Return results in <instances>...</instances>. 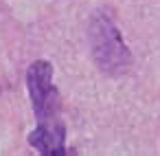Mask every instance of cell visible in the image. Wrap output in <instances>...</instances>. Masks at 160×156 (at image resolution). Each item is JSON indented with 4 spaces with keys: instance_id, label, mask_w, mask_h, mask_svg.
Here are the masks:
<instances>
[{
    "instance_id": "7a4b0ae2",
    "label": "cell",
    "mask_w": 160,
    "mask_h": 156,
    "mask_svg": "<svg viewBox=\"0 0 160 156\" xmlns=\"http://www.w3.org/2000/svg\"><path fill=\"white\" fill-rule=\"evenodd\" d=\"M88 35H90V51H92V57L99 70H103L105 75L118 77L132 68L134 57L118 27L105 11H97L92 16Z\"/></svg>"
},
{
    "instance_id": "6da1fadb",
    "label": "cell",
    "mask_w": 160,
    "mask_h": 156,
    "mask_svg": "<svg viewBox=\"0 0 160 156\" xmlns=\"http://www.w3.org/2000/svg\"><path fill=\"white\" fill-rule=\"evenodd\" d=\"M27 90L35 114L29 145L44 156L66 154V125L62 121V95L53 81V64L35 60L27 70Z\"/></svg>"
}]
</instances>
